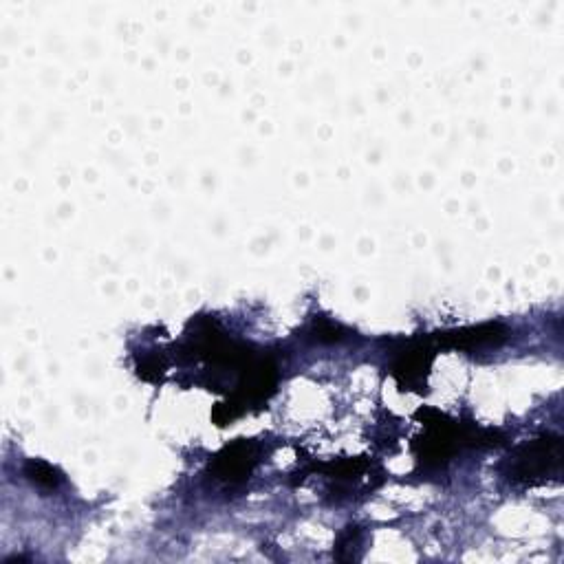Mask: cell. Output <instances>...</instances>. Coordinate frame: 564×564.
Masks as SVG:
<instances>
[{"instance_id": "1", "label": "cell", "mask_w": 564, "mask_h": 564, "mask_svg": "<svg viewBox=\"0 0 564 564\" xmlns=\"http://www.w3.org/2000/svg\"><path fill=\"white\" fill-rule=\"evenodd\" d=\"M560 439L558 437H542L518 448L512 459H509L507 476L514 483L538 485L549 481L551 476H560Z\"/></svg>"}, {"instance_id": "2", "label": "cell", "mask_w": 564, "mask_h": 564, "mask_svg": "<svg viewBox=\"0 0 564 564\" xmlns=\"http://www.w3.org/2000/svg\"><path fill=\"white\" fill-rule=\"evenodd\" d=\"M507 329L503 324H481V327H470V329H459V331H448L439 333L437 342L443 349H461V351H472V349H483V346H498L505 342Z\"/></svg>"}, {"instance_id": "3", "label": "cell", "mask_w": 564, "mask_h": 564, "mask_svg": "<svg viewBox=\"0 0 564 564\" xmlns=\"http://www.w3.org/2000/svg\"><path fill=\"white\" fill-rule=\"evenodd\" d=\"M256 463V452L252 443H247L245 439L232 443L227 446L221 454H216L214 459V476L227 483L243 481L245 476L252 472Z\"/></svg>"}, {"instance_id": "4", "label": "cell", "mask_w": 564, "mask_h": 564, "mask_svg": "<svg viewBox=\"0 0 564 564\" xmlns=\"http://www.w3.org/2000/svg\"><path fill=\"white\" fill-rule=\"evenodd\" d=\"M430 360H432V351L428 344H419V346H412V349H408L395 364V377H397L399 386H404V388L421 386L423 377H426L428 368H430Z\"/></svg>"}, {"instance_id": "5", "label": "cell", "mask_w": 564, "mask_h": 564, "mask_svg": "<svg viewBox=\"0 0 564 564\" xmlns=\"http://www.w3.org/2000/svg\"><path fill=\"white\" fill-rule=\"evenodd\" d=\"M25 474H27L29 481H34L40 487H47V490H53V487H58L60 481H62V476L58 474V470L51 468V465L45 463V461H29L27 468H25Z\"/></svg>"}, {"instance_id": "6", "label": "cell", "mask_w": 564, "mask_h": 564, "mask_svg": "<svg viewBox=\"0 0 564 564\" xmlns=\"http://www.w3.org/2000/svg\"><path fill=\"white\" fill-rule=\"evenodd\" d=\"M338 327H335V324H331V322H322L320 324V329H318V335H320V340H340L342 335H338Z\"/></svg>"}]
</instances>
